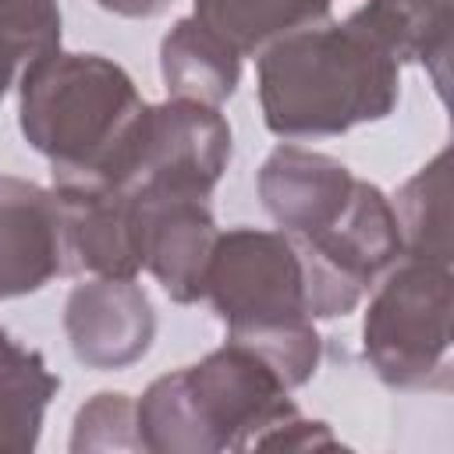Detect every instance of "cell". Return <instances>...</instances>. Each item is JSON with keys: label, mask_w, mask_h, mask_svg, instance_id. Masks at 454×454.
Segmentation results:
<instances>
[{"label": "cell", "mask_w": 454, "mask_h": 454, "mask_svg": "<svg viewBox=\"0 0 454 454\" xmlns=\"http://www.w3.org/2000/svg\"><path fill=\"white\" fill-rule=\"evenodd\" d=\"M106 11H117V14H131V18H149V14H160L167 7V0H99Z\"/></svg>", "instance_id": "14"}, {"label": "cell", "mask_w": 454, "mask_h": 454, "mask_svg": "<svg viewBox=\"0 0 454 454\" xmlns=\"http://www.w3.org/2000/svg\"><path fill=\"white\" fill-rule=\"evenodd\" d=\"M142 110L128 74L99 57L50 50L25 71L21 128L53 160L60 188L110 184Z\"/></svg>", "instance_id": "2"}, {"label": "cell", "mask_w": 454, "mask_h": 454, "mask_svg": "<svg viewBox=\"0 0 454 454\" xmlns=\"http://www.w3.org/2000/svg\"><path fill=\"white\" fill-rule=\"evenodd\" d=\"M326 7L330 0H195V21L241 57L270 39L312 28Z\"/></svg>", "instance_id": "9"}, {"label": "cell", "mask_w": 454, "mask_h": 454, "mask_svg": "<svg viewBox=\"0 0 454 454\" xmlns=\"http://www.w3.org/2000/svg\"><path fill=\"white\" fill-rule=\"evenodd\" d=\"M358 181H351L348 167L330 156L305 149H280L262 167V199L280 227L294 234V241L312 238L340 220L355 195Z\"/></svg>", "instance_id": "6"}, {"label": "cell", "mask_w": 454, "mask_h": 454, "mask_svg": "<svg viewBox=\"0 0 454 454\" xmlns=\"http://www.w3.org/2000/svg\"><path fill=\"white\" fill-rule=\"evenodd\" d=\"M397 96V60L355 21L301 28L262 60V110L277 135H326L383 117Z\"/></svg>", "instance_id": "1"}, {"label": "cell", "mask_w": 454, "mask_h": 454, "mask_svg": "<svg viewBox=\"0 0 454 454\" xmlns=\"http://www.w3.org/2000/svg\"><path fill=\"white\" fill-rule=\"evenodd\" d=\"M404 231L419 259L447 262V153H440L404 188Z\"/></svg>", "instance_id": "13"}, {"label": "cell", "mask_w": 454, "mask_h": 454, "mask_svg": "<svg viewBox=\"0 0 454 454\" xmlns=\"http://www.w3.org/2000/svg\"><path fill=\"white\" fill-rule=\"evenodd\" d=\"M163 78L181 99L216 103L234 92L238 53L202 21H181L163 39Z\"/></svg>", "instance_id": "10"}, {"label": "cell", "mask_w": 454, "mask_h": 454, "mask_svg": "<svg viewBox=\"0 0 454 454\" xmlns=\"http://www.w3.org/2000/svg\"><path fill=\"white\" fill-rule=\"evenodd\" d=\"M202 291L231 323L234 340L252 348L291 387L316 369V330L305 323V273L287 238L234 231L209 255Z\"/></svg>", "instance_id": "4"}, {"label": "cell", "mask_w": 454, "mask_h": 454, "mask_svg": "<svg viewBox=\"0 0 454 454\" xmlns=\"http://www.w3.org/2000/svg\"><path fill=\"white\" fill-rule=\"evenodd\" d=\"M450 344V273L447 262L411 255L365 316V355L397 387H422L433 372L447 376Z\"/></svg>", "instance_id": "5"}, {"label": "cell", "mask_w": 454, "mask_h": 454, "mask_svg": "<svg viewBox=\"0 0 454 454\" xmlns=\"http://www.w3.org/2000/svg\"><path fill=\"white\" fill-rule=\"evenodd\" d=\"M57 380L46 372L39 355L18 348L0 333V447H32L46 397Z\"/></svg>", "instance_id": "12"}, {"label": "cell", "mask_w": 454, "mask_h": 454, "mask_svg": "<svg viewBox=\"0 0 454 454\" xmlns=\"http://www.w3.org/2000/svg\"><path fill=\"white\" fill-rule=\"evenodd\" d=\"M67 333L78 358L92 365H124L149 348V301L128 280H96L71 294Z\"/></svg>", "instance_id": "8"}, {"label": "cell", "mask_w": 454, "mask_h": 454, "mask_svg": "<svg viewBox=\"0 0 454 454\" xmlns=\"http://www.w3.org/2000/svg\"><path fill=\"white\" fill-rule=\"evenodd\" d=\"M64 270V223L57 199L0 177V298L35 291Z\"/></svg>", "instance_id": "7"}, {"label": "cell", "mask_w": 454, "mask_h": 454, "mask_svg": "<svg viewBox=\"0 0 454 454\" xmlns=\"http://www.w3.org/2000/svg\"><path fill=\"white\" fill-rule=\"evenodd\" d=\"M394 60L436 57L447 60V28H450V4L447 0H369L355 18Z\"/></svg>", "instance_id": "11"}, {"label": "cell", "mask_w": 454, "mask_h": 454, "mask_svg": "<svg viewBox=\"0 0 454 454\" xmlns=\"http://www.w3.org/2000/svg\"><path fill=\"white\" fill-rule=\"evenodd\" d=\"M284 380L252 348L216 351L202 365L163 376L135 408L145 426V447H245L255 429H280L273 447H284V426L298 415L287 404Z\"/></svg>", "instance_id": "3"}]
</instances>
